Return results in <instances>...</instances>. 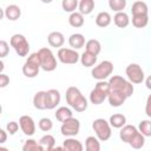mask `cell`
Masks as SVG:
<instances>
[{"label": "cell", "mask_w": 151, "mask_h": 151, "mask_svg": "<svg viewBox=\"0 0 151 151\" xmlns=\"http://www.w3.org/2000/svg\"><path fill=\"white\" fill-rule=\"evenodd\" d=\"M66 101L77 112H84L87 109V99L76 86H70L66 90Z\"/></svg>", "instance_id": "1"}, {"label": "cell", "mask_w": 151, "mask_h": 151, "mask_svg": "<svg viewBox=\"0 0 151 151\" xmlns=\"http://www.w3.org/2000/svg\"><path fill=\"white\" fill-rule=\"evenodd\" d=\"M109 84H110V91L124 94L126 98H129V97H131L133 94L134 87H133L132 83H130L129 80H126L125 78H123L120 76L110 77Z\"/></svg>", "instance_id": "2"}, {"label": "cell", "mask_w": 151, "mask_h": 151, "mask_svg": "<svg viewBox=\"0 0 151 151\" xmlns=\"http://www.w3.org/2000/svg\"><path fill=\"white\" fill-rule=\"evenodd\" d=\"M40 68H41V64H40L39 53L34 52L27 57V59L22 66V73L27 78H35L38 76Z\"/></svg>", "instance_id": "3"}, {"label": "cell", "mask_w": 151, "mask_h": 151, "mask_svg": "<svg viewBox=\"0 0 151 151\" xmlns=\"http://www.w3.org/2000/svg\"><path fill=\"white\" fill-rule=\"evenodd\" d=\"M109 93H110L109 81H105V80L98 81L94 88L90 92V101L94 105H100L105 99H107Z\"/></svg>", "instance_id": "4"}, {"label": "cell", "mask_w": 151, "mask_h": 151, "mask_svg": "<svg viewBox=\"0 0 151 151\" xmlns=\"http://www.w3.org/2000/svg\"><path fill=\"white\" fill-rule=\"evenodd\" d=\"M92 129L96 132V137L100 142H106L111 138L112 130L109 122H106L104 118H97L92 123Z\"/></svg>", "instance_id": "5"}, {"label": "cell", "mask_w": 151, "mask_h": 151, "mask_svg": "<svg viewBox=\"0 0 151 151\" xmlns=\"http://www.w3.org/2000/svg\"><path fill=\"white\" fill-rule=\"evenodd\" d=\"M38 53L40 57L41 70H44L45 72H52L57 68V59L50 48L42 47L38 51Z\"/></svg>", "instance_id": "6"}, {"label": "cell", "mask_w": 151, "mask_h": 151, "mask_svg": "<svg viewBox=\"0 0 151 151\" xmlns=\"http://www.w3.org/2000/svg\"><path fill=\"white\" fill-rule=\"evenodd\" d=\"M9 44H11V46L13 47V50L15 51V53L19 57H26L28 54L29 44H28V41H27V39H26L25 35L19 34V33L13 34L11 37Z\"/></svg>", "instance_id": "7"}, {"label": "cell", "mask_w": 151, "mask_h": 151, "mask_svg": "<svg viewBox=\"0 0 151 151\" xmlns=\"http://www.w3.org/2000/svg\"><path fill=\"white\" fill-rule=\"evenodd\" d=\"M113 72V64L110 60H103L101 63H99L97 66H94L91 71V74L94 79H97L98 81L105 80L106 78H109Z\"/></svg>", "instance_id": "8"}, {"label": "cell", "mask_w": 151, "mask_h": 151, "mask_svg": "<svg viewBox=\"0 0 151 151\" xmlns=\"http://www.w3.org/2000/svg\"><path fill=\"white\" fill-rule=\"evenodd\" d=\"M126 77L130 83L132 84H142L144 81V71L140 67V65L136 63H131L125 68Z\"/></svg>", "instance_id": "9"}, {"label": "cell", "mask_w": 151, "mask_h": 151, "mask_svg": "<svg viewBox=\"0 0 151 151\" xmlns=\"http://www.w3.org/2000/svg\"><path fill=\"white\" fill-rule=\"evenodd\" d=\"M58 59L60 63L63 64H67V65H73L77 64L80 60V55L78 54V52L76 50L72 48H66V47H61L58 50Z\"/></svg>", "instance_id": "10"}, {"label": "cell", "mask_w": 151, "mask_h": 151, "mask_svg": "<svg viewBox=\"0 0 151 151\" xmlns=\"http://www.w3.org/2000/svg\"><path fill=\"white\" fill-rule=\"evenodd\" d=\"M79 130H80V122H79V119H77L74 117L65 120L60 127L61 134L65 137H68V138L77 136L79 133Z\"/></svg>", "instance_id": "11"}, {"label": "cell", "mask_w": 151, "mask_h": 151, "mask_svg": "<svg viewBox=\"0 0 151 151\" xmlns=\"http://www.w3.org/2000/svg\"><path fill=\"white\" fill-rule=\"evenodd\" d=\"M138 134H139V131H138V129H137L136 126H133V125H125V126L122 127L120 131H119V138H120L124 143H126V144H129V145L133 142V139H134Z\"/></svg>", "instance_id": "12"}, {"label": "cell", "mask_w": 151, "mask_h": 151, "mask_svg": "<svg viewBox=\"0 0 151 151\" xmlns=\"http://www.w3.org/2000/svg\"><path fill=\"white\" fill-rule=\"evenodd\" d=\"M19 125L24 134L26 136H33L35 133V123L31 116H21L19 118Z\"/></svg>", "instance_id": "13"}, {"label": "cell", "mask_w": 151, "mask_h": 151, "mask_svg": "<svg viewBox=\"0 0 151 151\" xmlns=\"http://www.w3.org/2000/svg\"><path fill=\"white\" fill-rule=\"evenodd\" d=\"M60 92L55 88H51L46 91V106L47 110H53L55 109L59 103H60Z\"/></svg>", "instance_id": "14"}, {"label": "cell", "mask_w": 151, "mask_h": 151, "mask_svg": "<svg viewBox=\"0 0 151 151\" xmlns=\"http://www.w3.org/2000/svg\"><path fill=\"white\" fill-rule=\"evenodd\" d=\"M47 41L48 44L52 46V47H60L64 45L65 42V37L61 32H58V31H54V32H51L47 37Z\"/></svg>", "instance_id": "15"}, {"label": "cell", "mask_w": 151, "mask_h": 151, "mask_svg": "<svg viewBox=\"0 0 151 151\" xmlns=\"http://www.w3.org/2000/svg\"><path fill=\"white\" fill-rule=\"evenodd\" d=\"M63 146L65 147L66 151H84V145L80 140L71 137L66 138L63 143Z\"/></svg>", "instance_id": "16"}, {"label": "cell", "mask_w": 151, "mask_h": 151, "mask_svg": "<svg viewBox=\"0 0 151 151\" xmlns=\"http://www.w3.org/2000/svg\"><path fill=\"white\" fill-rule=\"evenodd\" d=\"M4 13H5V17L11 20V21H15L20 18L21 15V9L18 5H8L5 9H4Z\"/></svg>", "instance_id": "17"}, {"label": "cell", "mask_w": 151, "mask_h": 151, "mask_svg": "<svg viewBox=\"0 0 151 151\" xmlns=\"http://www.w3.org/2000/svg\"><path fill=\"white\" fill-rule=\"evenodd\" d=\"M68 44L72 47V50H79V48L84 47V45L86 44L85 37L81 33H73L68 38Z\"/></svg>", "instance_id": "18"}, {"label": "cell", "mask_w": 151, "mask_h": 151, "mask_svg": "<svg viewBox=\"0 0 151 151\" xmlns=\"http://www.w3.org/2000/svg\"><path fill=\"white\" fill-rule=\"evenodd\" d=\"M127 98L124 96V94H120V93H117V92H113V91H110L109 93V97H107V100H109V104L113 107H119L122 106L125 100Z\"/></svg>", "instance_id": "19"}, {"label": "cell", "mask_w": 151, "mask_h": 151, "mask_svg": "<svg viewBox=\"0 0 151 151\" xmlns=\"http://www.w3.org/2000/svg\"><path fill=\"white\" fill-rule=\"evenodd\" d=\"M33 105L37 110H46V91H39L33 97Z\"/></svg>", "instance_id": "20"}, {"label": "cell", "mask_w": 151, "mask_h": 151, "mask_svg": "<svg viewBox=\"0 0 151 151\" xmlns=\"http://www.w3.org/2000/svg\"><path fill=\"white\" fill-rule=\"evenodd\" d=\"M54 116H55V118H57L58 122L64 123L65 120L72 118L73 117V113H72V110L70 107H67V106H60V107L57 109Z\"/></svg>", "instance_id": "21"}, {"label": "cell", "mask_w": 151, "mask_h": 151, "mask_svg": "<svg viewBox=\"0 0 151 151\" xmlns=\"http://www.w3.org/2000/svg\"><path fill=\"white\" fill-rule=\"evenodd\" d=\"M109 123L112 127L114 129H122L126 125V117L122 113H114L110 117L109 119Z\"/></svg>", "instance_id": "22"}, {"label": "cell", "mask_w": 151, "mask_h": 151, "mask_svg": "<svg viewBox=\"0 0 151 151\" xmlns=\"http://www.w3.org/2000/svg\"><path fill=\"white\" fill-rule=\"evenodd\" d=\"M131 12H132V15H144V14H149V7H147L146 2H144V1H134V2L132 4Z\"/></svg>", "instance_id": "23"}, {"label": "cell", "mask_w": 151, "mask_h": 151, "mask_svg": "<svg viewBox=\"0 0 151 151\" xmlns=\"http://www.w3.org/2000/svg\"><path fill=\"white\" fill-rule=\"evenodd\" d=\"M113 22L117 27L119 28H125L129 24H130V18L125 12H119L116 13L113 17Z\"/></svg>", "instance_id": "24"}, {"label": "cell", "mask_w": 151, "mask_h": 151, "mask_svg": "<svg viewBox=\"0 0 151 151\" xmlns=\"http://www.w3.org/2000/svg\"><path fill=\"white\" fill-rule=\"evenodd\" d=\"M85 48H86V52L93 54V55H98L101 51V45L99 42V40L97 39H90L86 41L85 44Z\"/></svg>", "instance_id": "25"}, {"label": "cell", "mask_w": 151, "mask_h": 151, "mask_svg": "<svg viewBox=\"0 0 151 151\" xmlns=\"http://www.w3.org/2000/svg\"><path fill=\"white\" fill-rule=\"evenodd\" d=\"M39 144H40V146H41V149H42L44 151L51 150L52 147L55 146V138H54L52 134H48V133H47V134H45V136H42V137L40 138Z\"/></svg>", "instance_id": "26"}, {"label": "cell", "mask_w": 151, "mask_h": 151, "mask_svg": "<svg viewBox=\"0 0 151 151\" xmlns=\"http://www.w3.org/2000/svg\"><path fill=\"white\" fill-rule=\"evenodd\" d=\"M84 22H85L84 15H83L81 13H79V12H73V13H71L70 17H68V24H70L72 27H76V28L81 27V26L84 25Z\"/></svg>", "instance_id": "27"}, {"label": "cell", "mask_w": 151, "mask_h": 151, "mask_svg": "<svg viewBox=\"0 0 151 151\" xmlns=\"http://www.w3.org/2000/svg\"><path fill=\"white\" fill-rule=\"evenodd\" d=\"M85 151H100L99 139L94 136H88L85 140Z\"/></svg>", "instance_id": "28"}, {"label": "cell", "mask_w": 151, "mask_h": 151, "mask_svg": "<svg viewBox=\"0 0 151 151\" xmlns=\"http://www.w3.org/2000/svg\"><path fill=\"white\" fill-rule=\"evenodd\" d=\"M111 15L109 12H100L96 17V25L99 27H107L111 24Z\"/></svg>", "instance_id": "29"}, {"label": "cell", "mask_w": 151, "mask_h": 151, "mask_svg": "<svg viewBox=\"0 0 151 151\" xmlns=\"http://www.w3.org/2000/svg\"><path fill=\"white\" fill-rule=\"evenodd\" d=\"M80 63L85 67H92L97 63V55H93V54H91V53H88V52L85 51L80 55Z\"/></svg>", "instance_id": "30"}, {"label": "cell", "mask_w": 151, "mask_h": 151, "mask_svg": "<svg viewBox=\"0 0 151 151\" xmlns=\"http://www.w3.org/2000/svg\"><path fill=\"white\" fill-rule=\"evenodd\" d=\"M78 7H79V13H81L83 15H87L93 11L94 1L93 0H81L79 2Z\"/></svg>", "instance_id": "31"}, {"label": "cell", "mask_w": 151, "mask_h": 151, "mask_svg": "<svg viewBox=\"0 0 151 151\" xmlns=\"http://www.w3.org/2000/svg\"><path fill=\"white\" fill-rule=\"evenodd\" d=\"M149 24V14L132 15V25L137 28H143Z\"/></svg>", "instance_id": "32"}, {"label": "cell", "mask_w": 151, "mask_h": 151, "mask_svg": "<svg viewBox=\"0 0 151 151\" xmlns=\"http://www.w3.org/2000/svg\"><path fill=\"white\" fill-rule=\"evenodd\" d=\"M138 131L144 137H151V120L150 119L142 120L138 125Z\"/></svg>", "instance_id": "33"}, {"label": "cell", "mask_w": 151, "mask_h": 151, "mask_svg": "<svg viewBox=\"0 0 151 151\" xmlns=\"http://www.w3.org/2000/svg\"><path fill=\"white\" fill-rule=\"evenodd\" d=\"M22 151H44L40 146V144L34 139H27L25 140L22 145Z\"/></svg>", "instance_id": "34"}, {"label": "cell", "mask_w": 151, "mask_h": 151, "mask_svg": "<svg viewBox=\"0 0 151 151\" xmlns=\"http://www.w3.org/2000/svg\"><path fill=\"white\" fill-rule=\"evenodd\" d=\"M109 6L111 9L119 13L126 7V0H109Z\"/></svg>", "instance_id": "35"}, {"label": "cell", "mask_w": 151, "mask_h": 151, "mask_svg": "<svg viewBox=\"0 0 151 151\" xmlns=\"http://www.w3.org/2000/svg\"><path fill=\"white\" fill-rule=\"evenodd\" d=\"M61 6H63V9H64L65 12L73 13L74 9L79 6V2H78L77 0H63Z\"/></svg>", "instance_id": "36"}, {"label": "cell", "mask_w": 151, "mask_h": 151, "mask_svg": "<svg viewBox=\"0 0 151 151\" xmlns=\"http://www.w3.org/2000/svg\"><path fill=\"white\" fill-rule=\"evenodd\" d=\"M38 126H39V129H40L41 131H44V132H48V131L52 130V127H53V123H52V120H51L50 118L45 117V118H41V119L38 122Z\"/></svg>", "instance_id": "37"}, {"label": "cell", "mask_w": 151, "mask_h": 151, "mask_svg": "<svg viewBox=\"0 0 151 151\" xmlns=\"http://www.w3.org/2000/svg\"><path fill=\"white\" fill-rule=\"evenodd\" d=\"M19 124L17 123V122H14V120H12V122H8L7 124H6V131L9 133V134H15V132H18V130H19Z\"/></svg>", "instance_id": "38"}, {"label": "cell", "mask_w": 151, "mask_h": 151, "mask_svg": "<svg viewBox=\"0 0 151 151\" xmlns=\"http://www.w3.org/2000/svg\"><path fill=\"white\" fill-rule=\"evenodd\" d=\"M8 52H9V46H8V44H7L5 40H1V41H0V57H1V59L5 58V57L8 54Z\"/></svg>", "instance_id": "39"}, {"label": "cell", "mask_w": 151, "mask_h": 151, "mask_svg": "<svg viewBox=\"0 0 151 151\" xmlns=\"http://www.w3.org/2000/svg\"><path fill=\"white\" fill-rule=\"evenodd\" d=\"M8 84H9V77L6 76L5 73H1V74H0V87L4 88V87H6Z\"/></svg>", "instance_id": "40"}, {"label": "cell", "mask_w": 151, "mask_h": 151, "mask_svg": "<svg viewBox=\"0 0 151 151\" xmlns=\"http://www.w3.org/2000/svg\"><path fill=\"white\" fill-rule=\"evenodd\" d=\"M145 113L149 118H151V94L147 97L146 103H145Z\"/></svg>", "instance_id": "41"}, {"label": "cell", "mask_w": 151, "mask_h": 151, "mask_svg": "<svg viewBox=\"0 0 151 151\" xmlns=\"http://www.w3.org/2000/svg\"><path fill=\"white\" fill-rule=\"evenodd\" d=\"M7 139V131L4 129H0V143H5Z\"/></svg>", "instance_id": "42"}, {"label": "cell", "mask_w": 151, "mask_h": 151, "mask_svg": "<svg viewBox=\"0 0 151 151\" xmlns=\"http://www.w3.org/2000/svg\"><path fill=\"white\" fill-rule=\"evenodd\" d=\"M145 85L149 90H151V76H149L146 79H145Z\"/></svg>", "instance_id": "43"}, {"label": "cell", "mask_w": 151, "mask_h": 151, "mask_svg": "<svg viewBox=\"0 0 151 151\" xmlns=\"http://www.w3.org/2000/svg\"><path fill=\"white\" fill-rule=\"evenodd\" d=\"M47 151H66V150H65L64 146H54V147H52L51 150H47Z\"/></svg>", "instance_id": "44"}, {"label": "cell", "mask_w": 151, "mask_h": 151, "mask_svg": "<svg viewBox=\"0 0 151 151\" xmlns=\"http://www.w3.org/2000/svg\"><path fill=\"white\" fill-rule=\"evenodd\" d=\"M0 151H9L7 147H5V146H0Z\"/></svg>", "instance_id": "45"}]
</instances>
